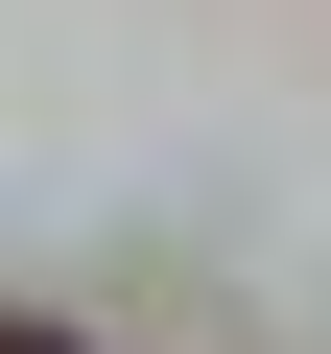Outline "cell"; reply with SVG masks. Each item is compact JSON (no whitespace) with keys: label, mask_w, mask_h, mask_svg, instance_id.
<instances>
[{"label":"cell","mask_w":331,"mask_h":354,"mask_svg":"<svg viewBox=\"0 0 331 354\" xmlns=\"http://www.w3.org/2000/svg\"><path fill=\"white\" fill-rule=\"evenodd\" d=\"M0 354H95V330H48V307H0Z\"/></svg>","instance_id":"obj_1"}]
</instances>
